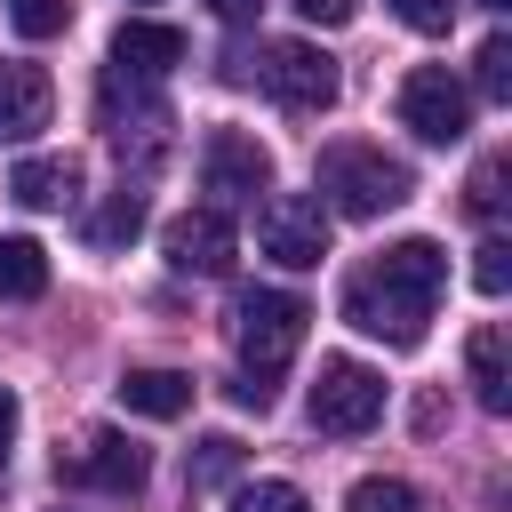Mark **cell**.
Returning <instances> with one entry per match:
<instances>
[{"label":"cell","mask_w":512,"mask_h":512,"mask_svg":"<svg viewBox=\"0 0 512 512\" xmlns=\"http://www.w3.org/2000/svg\"><path fill=\"white\" fill-rule=\"evenodd\" d=\"M440 288H448V256L432 240H400L368 272L344 280V320L360 336H384L392 352H408V344H424V320H432Z\"/></svg>","instance_id":"obj_1"},{"label":"cell","mask_w":512,"mask_h":512,"mask_svg":"<svg viewBox=\"0 0 512 512\" xmlns=\"http://www.w3.org/2000/svg\"><path fill=\"white\" fill-rule=\"evenodd\" d=\"M304 320H312V304H304V296H288V288H248V296L232 304L240 384L272 392V376H280V368L296 360V344H304Z\"/></svg>","instance_id":"obj_2"},{"label":"cell","mask_w":512,"mask_h":512,"mask_svg":"<svg viewBox=\"0 0 512 512\" xmlns=\"http://www.w3.org/2000/svg\"><path fill=\"white\" fill-rule=\"evenodd\" d=\"M320 208H336V216H384V208H400L408 200V168L392 160V152H376V144H328L320 152Z\"/></svg>","instance_id":"obj_3"},{"label":"cell","mask_w":512,"mask_h":512,"mask_svg":"<svg viewBox=\"0 0 512 512\" xmlns=\"http://www.w3.org/2000/svg\"><path fill=\"white\" fill-rule=\"evenodd\" d=\"M256 80H264L288 112H328V104H336V88H344L336 56H328V48H312V40H272V48H264V64H256Z\"/></svg>","instance_id":"obj_4"},{"label":"cell","mask_w":512,"mask_h":512,"mask_svg":"<svg viewBox=\"0 0 512 512\" xmlns=\"http://www.w3.org/2000/svg\"><path fill=\"white\" fill-rule=\"evenodd\" d=\"M400 128H416L424 144H456V136L472 128L464 80H456L448 64H416V72L400 80Z\"/></svg>","instance_id":"obj_5"},{"label":"cell","mask_w":512,"mask_h":512,"mask_svg":"<svg viewBox=\"0 0 512 512\" xmlns=\"http://www.w3.org/2000/svg\"><path fill=\"white\" fill-rule=\"evenodd\" d=\"M384 416V376L376 368H360V360H320V376H312V424L320 432H368Z\"/></svg>","instance_id":"obj_6"},{"label":"cell","mask_w":512,"mask_h":512,"mask_svg":"<svg viewBox=\"0 0 512 512\" xmlns=\"http://www.w3.org/2000/svg\"><path fill=\"white\" fill-rule=\"evenodd\" d=\"M256 240H264V256H272V264L304 272V264H320V256H328V208H320L312 192H272V200H264V216H256Z\"/></svg>","instance_id":"obj_7"},{"label":"cell","mask_w":512,"mask_h":512,"mask_svg":"<svg viewBox=\"0 0 512 512\" xmlns=\"http://www.w3.org/2000/svg\"><path fill=\"white\" fill-rule=\"evenodd\" d=\"M200 184L216 192L208 208H224V200H256V192H272V152H264L248 128H216V136L200 144Z\"/></svg>","instance_id":"obj_8"},{"label":"cell","mask_w":512,"mask_h":512,"mask_svg":"<svg viewBox=\"0 0 512 512\" xmlns=\"http://www.w3.org/2000/svg\"><path fill=\"white\" fill-rule=\"evenodd\" d=\"M160 248H168V272H200V280H216V272H232V216L224 208H184L168 232H160Z\"/></svg>","instance_id":"obj_9"},{"label":"cell","mask_w":512,"mask_h":512,"mask_svg":"<svg viewBox=\"0 0 512 512\" xmlns=\"http://www.w3.org/2000/svg\"><path fill=\"white\" fill-rule=\"evenodd\" d=\"M56 112V88L40 64H0V144H32Z\"/></svg>","instance_id":"obj_10"},{"label":"cell","mask_w":512,"mask_h":512,"mask_svg":"<svg viewBox=\"0 0 512 512\" xmlns=\"http://www.w3.org/2000/svg\"><path fill=\"white\" fill-rule=\"evenodd\" d=\"M176 64H184V32H176V24L128 16V24L112 32V72H128V80H160V72H176Z\"/></svg>","instance_id":"obj_11"},{"label":"cell","mask_w":512,"mask_h":512,"mask_svg":"<svg viewBox=\"0 0 512 512\" xmlns=\"http://www.w3.org/2000/svg\"><path fill=\"white\" fill-rule=\"evenodd\" d=\"M144 448L128 440V432H88V448L72 456V480H88V488H104V496H136L144 488Z\"/></svg>","instance_id":"obj_12"},{"label":"cell","mask_w":512,"mask_h":512,"mask_svg":"<svg viewBox=\"0 0 512 512\" xmlns=\"http://www.w3.org/2000/svg\"><path fill=\"white\" fill-rule=\"evenodd\" d=\"M120 408L168 424V416L192 408V376H184V368H128V376H120Z\"/></svg>","instance_id":"obj_13"},{"label":"cell","mask_w":512,"mask_h":512,"mask_svg":"<svg viewBox=\"0 0 512 512\" xmlns=\"http://www.w3.org/2000/svg\"><path fill=\"white\" fill-rule=\"evenodd\" d=\"M464 368H472V392H480V408H512V360H504V328L488 320V328H472V344H464Z\"/></svg>","instance_id":"obj_14"},{"label":"cell","mask_w":512,"mask_h":512,"mask_svg":"<svg viewBox=\"0 0 512 512\" xmlns=\"http://www.w3.org/2000/svg\"><path fill=\"white\" fill-rule=\"evenodd\" d=\"M8 192H16L24 208H72V192H80V168H72V160H16Z\"/></svg>","instance_id":"obj_15"},{"label":"cell","mask_w":512,"mask_h":512,"mask_svg":"<svg viewBox=\"0 0 512 512\" xmlns=\"http://www.w3.org/2000/svg\"><path fill=\"white\" fill-rule=\"evenodd\" d=\"M0 296H8V304L48 296V248H40V240H24V232L0 240Z\"/></svg>","instance_id":"obj_16"},{"label":"cell","mask_w":512,"mask_h":512,"mask_svg":"<svg viewBox=\"0 0 512 512\" xmlns=\"http://www.w3.org/2000/svg\"><path fill=\"white\" fill-rule=\"evenodd\" d=\"M136 232H144V192H112V200L88 216V248H104V256H120Z\"/></svg>","instance_id":"obj_17"},{"label":"cell","mask_w":512,"mask_h":512,"mask_svg":"<svg viewBox=\"0 0 512 512\" xmlns=\"http://www.w3.org/2000/svg\"><path fill=\"white\" fill-rule=\"evenodd\" d=\"M184 472H192V488H232V480H240V440H232V432H208V440L184 456Z\"/></svg>","instance_id":"obj_18"},{"label":"cell","mask_w":512,"mask_h":512,"mask_svg":"<svg viewBox=\"0 0 512 512\" xmlns=\"http://www.w3.org/2000/svg\"><path fill=\"white\" fill-rule=\"evenodd\" d=\"M224 512H312L296 480H232V504Z\"/></svg>","instance_id":"obj_19"},{"label":"cell","mask_w":512,"mask_h":512,"mask_svg":"<svg viewBox=\"0 0 512 512\" xmlns=\"http://www.w3.org/2000/svg\"><path fill=\"white\" fill-rule=\"evenodd\" d=\"M344 512H416V488H408V480H392V472H368V480H352Z\"/></svg>","instance_id":"obj_20"},{"label":"cell","mask_w":512,"mask_h":512,"mask_svg":"<svg viewBox=\"0 0 512 512\" xmlns=\"http://www.w3.org/2000/svg\"><path fill=\"white\" fill-rule=\"evenodd\" d=\"M472 80H480V96H488V104H504V96H512V40H504V32H488V40H480Z\"/></svg>","instance_id":"obj_21"},{"label":"cell","mask_w":512,"mask_h":512,"mask_svg":"<svg viewBox=\"0 0 512 512\" xmlns=\"http://www.w3.org/2000/svg\"><path fill=\"white\" fill-rule=\"evenodd\" d=\"M8 24H16L24 40H56V32L72 24V0H8Z\"/></svg>","instance_id":"obj_22"},{"label":"cell","mask_w":512,"mask_h":512,"mask_svg":"<svg viewBox=\"0 0 512 512\" xmlns=\"http://www.w3.org/2000/svg\"><path fill=\"white\" fill-rule=\"evenodd\" d=\"M472 288L480 296H504L512 288V240H480L472 248Z\"/></svg>","instance_id":"obj_23"},{"label":"cell","mask_w":512,"mask_h":512,"mask_svg":"<svg viewBox=\"0 0 512 512\" xmlns=\"http://www.w3.org/2000/svg\"><path fill=\"white\" fill-rule=\"evenodd\" d=\"M504 208V160H480L472 168V216H496Z\"/></svg>","instance_id":"obj_24"},{"label":"cell","mask_w":512,"mask_h":512,"mask_svg":"<svg viewBox=\"0 0 512 512\" xmlns=\"http://www.w3.org/2000/svg\"><path fill=\"white\" fill-rule=\"evenodd\" d=\"M448 8H456V0H392V16H400L408 32H448Z\"/></svg>","instance_id":"obj_25"},{"label":"cell","mask_w":512,"mask_h":512,"mask_svg":"<svg viewBox=\"0 0 512 512\" xmlns=\"http://www.w3.org/2000/svg\"><path fill=\"white\" fill-rule=\"evenodd\" d=\"M288 8H296L304 24H352V8H360V0H288Z\"/></svg>","instance_id":"obj_26"},{"label":"cell","mask_w":512,"mask_h":512,"mask_svg":"<svg viewBox=\"0 0 512 512\" xmlns=\"http://www.w3.org/2000/svg\"><path fill=\"white\" fill-rule=\"evenodd\" d=\"M16 432H24V408H16V392L0 384V464H8V448H16Z\"/></svg>","instance_id":"obj_27"},{"label":"cell","mask_w":512,"mask_h":512,"mask_svg":"<svg viewBox=\"0 0 512 512\" xmlns=\"http://www.w3.org/2000/svg\"><path fill=\"white\" fill-rule=\"evenodd\" d=\"M208 8H216L224 24H256V8H264V0H208Z\"/></svg>","instance_id":"obj_28"},{"label":"cell","mask_w":512,"mask_h":512,"mask_svg":"<svg viewBox=\"0 0 512 512\" xmlns=\"http://www.w3.org/2000/svg\"><path fill=\"white\" fill-rule=\"evenodd\" d=\"M488 8H504V0H488Z\"/></svg>","instance_id":"obj_29"}]
</instances>
